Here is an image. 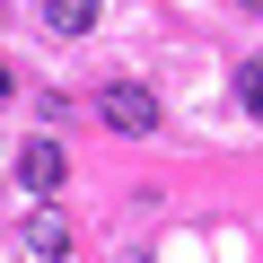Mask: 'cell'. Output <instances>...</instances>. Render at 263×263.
<instances>
[{"instance_id": "6da1fadb", "label": "cell", "mask_w": 263, "mask_h": 263, "mask_svg": "<svg viewBox=\"0 0 263 263\" xmlns=\"http://www.w3.org/2000/svg\"><path fill=\"white\" fill-rule=\"evenodd\" d=\"M97 114H105V132H123V141H141V132H158V97H149L141 79H105Z\"/></svg>"}, {"instance_id": "7a4b0ae2", "label": "cell", "mask_w": 263, "mask_h": 263, "mask_svg": "<svg viewBox=\"0 0 263 263\" xmlns=\"http://www.w3.org/2000/svg\"><path fill=\"white\" fill-rule=\"evenodd\" d=\"M18 176H27V193H62V176H70V158H62V141L44 132V141H27L18 149Z\"/></svg>"}, {"instance_id": "3957f363", "label": "cell", "mask_w": 263, "mask_h": 263, "mask_svg": "<svg viewBox=\"0 0 263 263\" xmlns=\"http://www.w3.org/2000/svg\"><path fill=\"white\" fill-rule=\"evenodd\" d=\"M27 254H44V263H62V254H70V228H62V211H35V219H27Z\"/></svg>"}, {"instance_id": "277c9868", "label": "cell", "mask_w": 263, "mask_h": 263, "mask_svg": "<svg viewBox=\"0 0 263 263\" xmlns=\"http://www.w3.org/2000/svg\"><path fill=\"white\" fill-rule=\"evenodd\" d=\"M97 9H105V0H44V27H53V35H88Z\"/></svg>"}, {"instance_id": "5b68a950", "label": "cell", "mask_w": 263, "mask_h": 263, "mask_svg": "<svg viewBox=\"0 0 263 263\" xmlns=\"http://www.w3.org/2000/svg\"><path fill=\"white\" fill-rule=\"evenodd\" d=\"M237 105H246V114H263V62H246V70H237Z\"/></svg>"}, {"instance_id": "8992f818", "label": "cell", "mask_w": 263, "mask_h": 263, "mask_svg": "<svg viewBox=\"0 0 263 263\" xmlns=\"http://www.w3.org/2000/svg\"><path fill=\"white\" fill-rule=\"evenodd\" d=\"M246 9H263V0H246Z\"/></svg>"}, {"instance_id": "52a82bcc", "label": "cell", "mask_w": 263, "mask_h": 263, "mask_svg": "<svg viewBox=\"0 0 263 263\" xmlns=\"http://www.w3.org/2000/svg\"><path fill=\"white\" fill-rule=\"evenodd\" d=\"M0 88H9V70H0Z\"/></svg>"}]
</instances>
